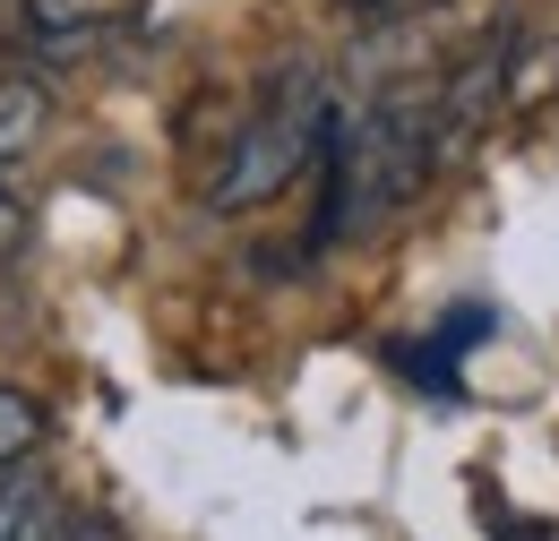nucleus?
<instances>
[{"mask_svg":"<svg viewBox=\"0 0 559 541\" xmlns=\"http://www.w3.org/2000/svg\"><path fill=\"white\" fill-rule=\"evenodd\" d=\"M9 26H17V44L61 61V52H86L104 35V9L95 0H9Z\"/></svg>","mask_w":559,"mask_h":541,"instance_id":"nucleus-3","label":"nucleus"},{"mask_svg":"<svg viewBox=\"0 0 559 541\" xmlns=\"http://www.w3.org/2000/svg\"><path fill=\"white\" fill-rule=\"evenodd\" d=\"M439 112L430 104H370L353 130H328V206H319V232H361L379 215L414 199L439 164Z\"/></svg>","mask_w":559,"mask_h":541,"instance_id":"nucleus-1","label":"nucleus"},{"mask_svg":"<svg viewBox=\"0 0 559 541\" xmlns=\"http://www.w3.org/2000/svg\"><path fill=\"white\" fill-rule=\"evenodd\" d=\"M35 438H44V412H35V396H26V387H0V473H17Z\"/></svg>","mask_w":559,"mask_h":541,"instance_id":"nucleus-6","label":"nucleus"},{"mask_svg":"<svg viewBox=\"0 0 559 541\" xmlns=\"http://www.w3.org/2000/svg\"><path fill=\"white\" fill-rule=\"evenodd\" d=\"M35 130H44V95H35L17 69H0V164H17V155L35 146Z\"/></svg>","mask_w":559,"mask_h":541,"instance_id":"nucleus-5","label":"nucleus"},{"mask_svg":"<svg viewBox=\"0 0 559 541\" xmlns=\"http://www.w3.org/2000/svg\"><path fill=\"white\" fill-rule=\"evenodd\" d=\"M405 9H430V0H361V17H405Z\"/></svg>","mask_w":559,"mask_h":541,"instance_id":"nucleus-8","label":"nucleus"},{"mask_svg":"<svg viewBox=\"0 0 559 541\" xmlns=\"http://www.w3.org/2000/svg\"><path fill=\"white\" fill-rule=\"evenodd\" d=\"M0 541H70L61 525V498L26 473H0Z\"/></svg>","mask_w":559,"mask_h":541,"instance_id":"nucleus-4","label":"nucleus"},{"mask_svg":"<svg viewBox=\"0 0 559 541\" xmlns=\"http://www.w3.org/2000/svg\"><path fill=\"white\" fill-rule=\"evenodd\" d=\"M328 95H319V77L310 69H284L276 77V95L259 104V121L224 146V164H215V181H207V206L215 215H241V206H267L328 146Z\"/></svg>","mask_w":559,"mask_h":541,"instance_id":"nucleus-2","label":"nucleus"},{"mask_svg":"<svg viewBox=\"0 0 559 541\" xmlns=\"http://www.w3.org/2000/svg\"><path fill=\"white\" fill-rule=\"evenodd\" d=\"M26 241V206H17V190H9V164H0V259Z\"/></svg>","mask_w":559,"mask_h":541,"instance_id":"nucleus-7","label":"nucleus"}]
</instances>
